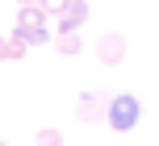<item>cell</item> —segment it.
Masks as SVG:
<instances>
[{
	"label": "cell",
	"mask_w": 159,
	"mask_h": 146,
	"mask_svg": "<svg viewBox=\"0 0 159 146\" xmlns=\"http://www.w3.org/2000/svg\"><path fill=\"white\" fill-rule=\"evenodd\" d=\"M138 117H143V109H138V100L130 96V92H121V96H113L109 100V130H117V134H130L138 125Z\"/></svg>",
	"instance_id": "cell-1"
},
{
	"label": "cell",
	"mask_w": 159,
	"mask_h": 146,
	"mask_svg": "<svg viewBox=\"0 0 159 146\" xmlns=\"http://www.w3.org/2000/svg\"><path fill=\"white\" fill-rule=\"evenodd\" d=\"M17 29L25 33V42H30V46H42V42H50L46 13H42L38 4H34V8H21V13H17Z\"/></svg>",
	"instance_id": "cell-2"
},
{
	"label": "cell",
	"mask_w": 159,
	"mask_h": 146,
	"mask_svg": "<svg viewBox=\"0 0 159 146\" xmlns=\"http://www.w3.org/2000/svg\"><path fill=\"white\" fill-rule=\"evenodd\" d=\"M109 100L113 96H105V92H84V96L75 100V113H80V121H105L109 117Z\"/></svg>",
	"instance_id": "cell-3"
},
{
	"label": "cell",
	"mask_w": 159,
	"mask_h": 146,
	"mask_svg": "<svg viewBox=\"0 0 159 146\" xmlns=\"http://www.w3.org/2000/svg\"><path fill=\"white\" fill-rule=\"evenodd\" d=\"M96 58H101L105 67H117L121 58H126V38H121V33H105V38L96 42Z\"/></svg>",
	"instance_id": "cell-4"
},
{
	"label": "cell",
	"mask_w": 159,
	"mask_h": 146,
	"mask_svg": "<svg viewBox=\"0 0 159 146\" xmlns=\"http://www.w3.org/2000/svg\"><path fill=\"white\" fill-rule=\"evenodd\" d=\"M84 21H88V4H84V0H71V4H67V13L59 17V38H63V33H75Z\"/></svg>",
	"instance_id": "cell-5"
},
{
	"label": "cell",
	"mask_w": 159,
	"mask_h": 146,
	"mask_svg": "<svg viewBox=\"0 0 159 146\" xmlns=\"http://www.w3.org/2000/svg\"><path fill=\"white\" fill-rule=\"evenodd\" d=\"M34 146H63V134H59L55 125H42V130L34 134Z\"/></svg>",
	"instance_id": "cell-6"
},
{
	"label": "cell",
	"mask_w": 159,
	"mask_h": 146,
	"mask_svg": "<svg viewBox=\"0 0 159 146\" xmlns=\"http://www.w3.org/2000/svg\"><path fill=\"white\" fill-rule=\"evenodd\" d=\"M55 46H59V54H67V58H71V54H80V50H84V42H80V33H63Z\"/></svg>",
	"instance_id": "cell-7"
},
{
	"label": "cell",
	"mask_w": 159,
	"mask_h": 146,
	"mask_svg": "<svg viewBox=\"0 0 159 146\" xmlns=\"http://www.w3.org/2000/svg\"><path fill=\"white\" fill-rule=\"evenodd\" d=\"M21 54H25V46H21V42L0 38V63H8V58H21Z\"/></svg>",
	"instance_id": "cell-8"
},
{
	"label": "cell",
	"mask_w": 159,
	"mask_h": 146,
	"mask_svg": "<svg viewBox=\"0 0 159 146\" xmlns=\"http://www.w3.org/2000/svg\"><path fill=\"white\" fill-rule=\"evenodd\" d=\"M67 4H71V0H38V8H42L46 17H63V13H67Z\"/></svg>",
	"instance_id": "cell-9"
},
{
	"label": "cell",
	"mask_w": 159,
	"mask_h": 146,
	"mask_svg": "<svg viewBox=\"0 0 159 146\" xmlns=\"http://www.w3.org/2000/svg\"><path fill=\"white\" fill-rule=\"evenodd\" d=\"M17 4H21V8H34V4H38V0H17Z\"/></svg>",
	"instance_id": "cell-10"
},
{
	"label": "cell",
	"mask_w": 159,
	"mask_h": 146,
	"mask_svg": "<svg viewBox=\"0 0 159 146\" xmlns=\"http://www.w3.org/2000/svg\"><path fill=\"white\" fill-rule=\"evenodd\" d=\"M0 146H8V142H0Z\"/></svg>",
	"instance_id": "cell-11"
}]
</instances>
